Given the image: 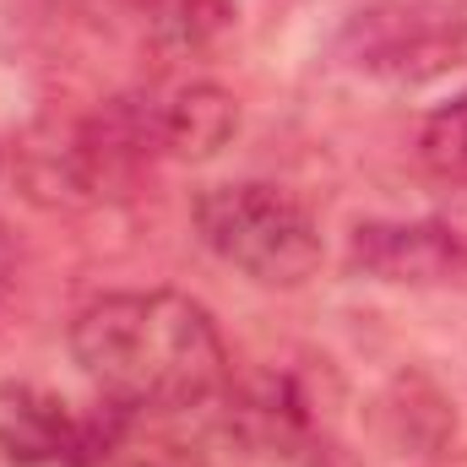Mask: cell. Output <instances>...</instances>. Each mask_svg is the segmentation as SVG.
Listing matches in <instances>:
<instances>
[{"mask_svg":"<svg viewBox=\"0 0 467 467\" xmlns=\"http://www.w3.org/2000/svg\"><path fill=\"white\" fill-rule=\"evenodd\" d=\"M71 358L115 408H196L229 386L213 310L174 288L104 294L77 310Z\"/></svg>","mask_w":467,"mask_h":467,"instance_id":"6da1fadb","label":"cell"},{"mask_svg":"<svg viewBox=\"0 0 467 467\" xmlns=\"http://www.w3.org/2000/svg\"><path fill=\"white\" fill-rule=\"evenodd\" d=\"M202 244L261 288H299L321 272V229L310 207L272 180L207 185L191 202Z\"/></svg>","mask_w":467,"mask_h":467,"instance_id":"7a4b0ae2","label":"cell"},{"mask_svg":"<svg viewBox=\"0 0 467 467\" xmlns=\"http://www.w3.org/2000/svg\"><path fill=\"white\" fill-rule=\"evenodd\" d=\"M343 55L386 82H430L467 55V16L451 0H380L343 33Z\"/></svg>","mask_w":467,"mask_h":467,"instance_id":"3957f363","label":"cell"},{"mask_svg":"<svg viewBox=\"0 0 467 467\" xmlns=\"http://www.w3.org/2000/svg\"><path fill=\"white\" fill-rule=\"evenodd\" d=\"M125 408H104L93 419L71 413L60 397L0 380V462L5 467H88L99 451H109Z\"/></svg>","mask_w":467,"mask_h":467,"instance_id":"277c9868","label":"cell"},{"mask_svg":"<svg viewBox=\"0 0 467 467\" xmlns=\"http://www.w3.org/2000/svg\"><path fill=\"white\" fill-rule=\"evenodd\" d=\"M348 272L397 288L467 283V234L441 218H369L348 234Z\"/></svg>","mask_w":467,"mask_h":467,"instance_id":"5b68a950","label":"cell"},{"mask_svg":"<svg viewBox=\"0 0 467 467\" xmlns=\"http://www.w3.org/2000/svg\"><path fill=\"white\" fill-rule=\"evenodd\" d=\"M141 104H147V130H152L158 158H180V163L218 158L239 130V104L218 82H180Z\"/></svg>","mask_w":467,"mask_h":467,"instance_id":"8992f818","label":"cell"},{"mask_svg":"<svg viewBox=\"0 0 467 467\" xmlns=\"http://www.w3.org/2000/svg\"><path fill=\"white\" fill-rule=\"evenodd\" d=\"M234 0H152V38L174 55H196L234 27Z\"/></svg>","mask_w":467,"mask_h":467,"instance_id":"52a82bcc","label":"cell"},{"mask_svg":"<svg viewBox=\"0 0 467 467\" xmlns=\"http://www.w3.org/2000/svg\"><path fill=\"white\" fill-rule=\"evenodd\" d=\"M419 163L446 180V185H467V88H457L446 104H435L424 125H419Z\"/></svg>","mask_w":467,"mask_h":467,"instance_id":"ba28073f","label":"cell"}]
</instances>
